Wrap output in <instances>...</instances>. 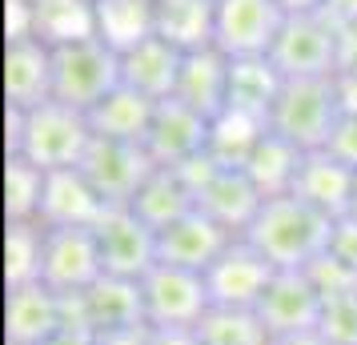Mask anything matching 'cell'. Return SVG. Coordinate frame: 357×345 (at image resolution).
I'll return each mask as SVG.
<instances>
[{
  "label": "cell",
  "mask_w": 357,
  "mask_h": 345,
  "mask_svg": "<svg viewBox=\"0 0 357 345\" xmlns=\"http://www.w3.org/2000/svg\"><path fill=\"white\" fill-rule=\"evenodd\" d=\"M333 217L313 209L297 193L265 197L261 213L245 229V241L257 249L273 269H309L329 249Z\"/></svg>",
  "instance_id": "6da1fadb"
},
{
  "label": "cell",
  "mask_w": 357,
  "mask_h": 345,
  "mask_svg": "<svg viewBox=\"0 0 357 345\" xmlns=\"http://www.w3.org/2000/svg\"><path fill=\"white\" fill-rule=\"evenodd\" d=\"M89 141H93L89 116L65 100H45L29 113L8 109V153L24 157L45 173L77 169Z\"/></svg>",
  "instance_id": "7a4b0ae2"
},
{
  "label": "cell",
  "mask_w": 357,
  "mask_h": 345,
  "mask_svg": "<svg viewBox=\"0 0 357 345\" xmlns=\"http://www.w3.org/2000/svg\"><path fill=\"white\" fill-rule=\"evenodd\" d=\"M337 84L333 77H305V81H285L269 109V132L285 137L301 153L325 148L329 132L337 125Z\"/></svg>",
  "instance_id": "3957f363"
},
{
  "label": "cell",
  "mask_w": 357,
  "mask_h": 345,
  "mask_svg": "<svg viewBox=\"0 0 357 345\" xmlns=\"http://www.w3.org/2000/svg\"><path fill=\"white\" fill-rule=\"evenodd\" d=\"M116 84H121V52H113L100 36L52 49V100H65L89 113Z\"/></svg>",
  "instance_id": "277c9868"
},
{
  "label": "cell",
  "mask_w": 357,
  "mask_h": 345,
  "mask_svg": "<svg viewBox=\"0 0 357 345\" xmlns=\"http://www.w3.org/2000/svg\"><path fill=\"white\" fill-rule=\"evenodd\" d=\"M145 293V325L149 329H197L213 309L205 273L177 269V265H153L141 277Z\"/></svg>",
  "instance_id": "5b68a950"
},
{
  "label": "cell",
  "mask_w": 357,
  "mask_h": 345,
  "mask_svg": "<svg viewBox=\"0 0 357 345\" xmlns=\"http://www.w3.org/2000/svg\"><path fill=\"white\" fill-rule=\"evenodd\" d=\"M269 65L285 81H305V77H333L337 72V29L321 13H297L285 17L269 49Z\"/></svg>",
  "instance_id": "8992f818"
},
{
  "label": "cell",
  "mask_w": 357,
  "mask_h": 345,
  "mask_svg": "<svg viewBox=\"0 0 357 345\" xmlns=\"http://www.w3.org/2000/svg\"><path fill=\"white\" fill-rule=\"evenodd\" d=\"M77 169L84 173V181L100 193L105 205H132V197L141 193V185L157 173V161L149 157L145 145L93 137Z\"/></svg>",
  "instance_id": "52a82bcc"
},
{
  "label": "cell",
  "mask_w": 357,
  "mask_h": 345,
  "mask_svg": "<svg viewBox=\"0 0 357 345\" xmlns=\"http://www.w3.org/2000/svg\"><path fill=\"white\" fill-rule=\"evenodd\" d=\"M68 325L89 329L97 337L145 329V293H141V281L105 273L93 289L68 297Z\"/></svg>",
  "instance_id": "ba28073f"
},
{
  "label": "cell",
  "mask_w": 357,
  "mask_h": 345,
  "mask_svg": "<svg viewBox=\"0 0 357 345\" xmlns=\"http://www.w3.org/2000/svg\"><path fill=\"white\" fill-rule=\"evenodd\" d=\"M285 17L289 13L277 0H217L213 49H221L229 61L269 56Z\"/></svg>",
  "instance_id": "9c48e42d"
},
{
  "label": "cell",
  "mask_w": 357,
  "mask_h": 345,
  "mask_svg": "<svg viewBox=\"0 0 357 345\" xmlns=\"http://www.w3.org/2000/svg\"><path fill=\"white\" fill-rule=\"evenodd\" d=\"M105 277L100 245L93 229H45V257H40V285L52 293L77 297Z\"/></svg>",
  "instance_id": "30bf717a"
},
{
  "label": "cell",
  "mask_w": 357,
  "mask_h": 345,
  "mask_svg": "<svg viewBox=\"0 0 357 345\" xmlns=\"http://www.w3.org/2000/svg\"><path fill=\"white\" fill-rule=\"evenodd\" d=\"M93 233H97L105 273L141 281L157 265V229H149L129 205H109Z\"/></svg>",
  "instance_id": "8fae6325"
},
{
  "label": "cell",
  "mask_w": 357,
  "mask_h": 345,
  "mask_svg": "<svg viewBox=\"0 0 357 345\" xmlns=\"http://www.w3.org/2000/svg\"><path fill=\"white\" fill-rule=\"evenodd\" d=\"M325 297L317 293V285L309 281L305 269H277L269 289L257 301L261 325L269 329V337H297V333H313L321 321Z\"/></svg>",
  "instance_id": "7c38bea8"
},
{
  "label": "cell",
  "mask_w": 357,
  "mask_h": 345,
  "mask_svg": "<svg viewBox=\"0 0 357 345\" xmlns=\"http://www.w3.org/2000/svg\"><path fill=\"white\" fill-rule=\"evenodd\" d=\"M273 273H277L273 265L265 261L245 237H237L205 269V289H209V301L217 309H257V301L269 289Z\"/></svg>",
  "instance_id": "4fadbf2b"
},
{
  "label": "cell",
  "mask_w": 357,
  "mask_h": 345,
  "mask_svg": "<svg viewBox=\"0 0 357 345\" xmlns=\"http://www.w3.org/2000/svg\"><path fill=\"white\" fill-rule=\"evenodd\" d=\"M209 129H213L209 116L189 109L185 100L177 97L157 100L153 125L145 132V148L157 161V169H177V164L193 161V157H201L209 148Z\"/></svg>",
  "instance_id": "5bb4252c"
},
{
  "label": "cell",
  "mask_w": 357,
  "mask_h": 345,
  "mask_svg": "<svg viewBox=\"0 0 357 345\" xmlns=\"http://www.w3.org/2000/svg\"><path fill=\"white\" fill-rule=\"evenodd\" d=\"M61 329H68V297L40 281L4 289V345H45Z\"/></svg>",
  "instance_id": "9a60e30c"
},
{
  "label": "cell",
  "mask_w": 357,
  "mask_h": 345,
  "mask_svg": "<svg viewBox=\"0 0 357 345\" xmlns=\"http://www.w3.org/2000/svg\"><path fill=\"white\" fill-rule=\"evenodd\" d=\"M237 237L229 229H221L213 217H205L201 209H193L189 217L173 221L169 229L157 233V261L161 265H177V269H193L205 273Z\"/></svg>",
  "instance_id": "2e32d148"
},
{
  "label": "cell",
  "mask_w": 357,
  "mask_h": 345,
  "mask_svg": "<svg viewBox=\"0 0 357 345\" xmlns=\"http://www.w3.org/2000/svg\"><path fill=\"white\" fill-rule=\"evenodd\" d=\"M52 100V49L36 36H17L4 45V105L29 113Z\"/></svg>",
  "instance_id": "e0dca14e"
},
{
  "label": "cell",
  "mask_w": 357,
  "mask_h": 345,
  "mask_svg": "<svg viewBox=\"0 0 357 345\" xmlns=\"http://www.w3.org/2000/svg\"><path fill=\"white\" fill-rule=\"evenodd\" d=\"M105 201L93 185L84 181L81 169H56L45 173V193H40V225L45 229H93L105 217Z\"/></svg>",
  "instance_id": "ac0fdd59"
},
{
  "label": "cell",
  "mask_w": 357,
  "mask_h": 345,
  "mask_svg": "<svg viewBox=\"0 0 357 345\" xmlns=\"http://www.w3.org/2000/svg\"><path fill=\"white\" fill-rule=\"evenodd\" d=\"M261 205H265V197H261L257 185L249 181L245 169H217L213 181L197 193V209L205 217H213L233 237H245L253 217L261 213Z\"/></svg>",
  "instance_id": "d6986e66"
},
{
  "label": "cell",
  "mask_w": 357,
  "mask_h": 345,
  "mask_svg": "<svg viewBox=\"0 0 357 345\" xmlns=\"http://www.w3.org/2000/svg\"><path fill=\"white\" fill-rule=\"evenodd\" d=\"M181 61H185V52L173 49L169 40H161V36L153 33L137 49L121 52V84L149 100H169L177 93Z\"/></svg>",
  "instance_id": "ffe728a7"
},
{
  "label": "cell",
  "mask_w": 357,
  "mask_h": 345,
  "mask_svg": "<svg viewBox=\"0 0 357 345\" xmlns=\"http://www.w3.org/2000/svg\"><path fill=\"white\" fill-rule=\"evenodd\" d=\"M354 181L357 173L349 164H341L333 153L325 148H313L301 157V169H297V181H293V193L301 201H309L313 209L329 213L333 221L349 213V201H354Z\"/></svg>",
  "instance_id": "44dd1931"
},
{
  "label": "cell",
  "mask_w": 357,
  "mask_h": 345,
  "mask_svg": "<svg viewBox=\"0 0 357 345\" xmlns=\"http://www.w3.org/2000/svg\"><path fill=\"white\" fill-rule=\"evenodd\" d=\"M229 61L221 49H201V52H185L181 61V81L173 97L185 100L189 109H197L201 116H217L229 109Z\"/></svg>",
  "instance_id": "7402d4cb"
},
{
  "label": "cell",
  "mask_w": 357,
  "mask_h": 345,
  "mask_svg": "<svg viewBox=\"0 0 357 345\" xmlns=\"http://www.w3.org/2000/svg\"><path fill=\"white\" fill-rule=\"evenodd\" d=\"M217 0H153V33L181 52L213 49Z\"/></svg>",
  "instance_id": "603a6c76"
},
{
  "label": "cell",
  "mask_w": 357,
  "mask_h": 345,
  "mask_svg": "<svg viewBox=\"0 0 357 345\" xmlns=\"http://www.w3.org/2000/svg\"><path fill=\"white\" fill-rule=\"evenodd\" d=\"M153 113H157V100L132 93L125 84H116L105 100H97L89 109V129L93 137H109V141H132V145H145V132L153 125Z\"/></svg>",
  "instance_id": "cb8c5ba5"
},
{
  "label": "cell",
  "mask_w": 357,
  "mask_h": 345,
  "mask_svg": "<svg viewBox=\"0 0 357 345\" xmlns=\"http://www.w3.org/2000/svg\"><path fill=\"white\" fill-rule=\"evenodd\" d=\"M29 33L49 49L97 36L93 0H29Z\"/></svg>",
  "instance_id": "d4e9b609"
},
{
  "label": "cell",
  "mask_w": 357,
  "mask_h": 345,
  "mask_svg": "<svg viewBox=\"0 0 357 345\" xmlns=\"http://www.w3.org/2000/svg\"><path fill=\"white\" fill-rule=\"evenodd\" d=\"M281 84H285V77L269 65V56L233 61L229 65V109L257 116V121H265V129H269V109H273Z\"/></svg>",
  "instance_id": "484cf974"
},
{
  "label": "cell",
  "mask_w": 357,
  "mask_h": 345,
  "mask_svg": "<svg viewBox=\"0 0 357 345\" xmlns=\"http://www.w3.org/2000/svg\"><path fill=\"white\" fill-rule=\"evenodd\" d=\"M129 209L145 221L149 229L161 233V229H169L173 221H181V217L193 213L197 197H193V189L181 181L177 169H157V173L141 185V193L132 197Z\"/></svg>",
  "instance_id": "4316f807"
},
{
  "label": "cell",
  "mask_w": 357,
  "mask_h": 345,
  "mask_svg": "<svg viewBox=\"0 0 357 345\" xmlns=\"http://www.w3.org/2000/svg\"><path fill=\"white\" fill-rule=\"evenodd\" d=\"M301 157H305V153L297 145H289L285 137L265 132L257 141V148H253V157L245 161V173H249V181L261 189V197H285V193H293Z\"/></svg>",
  "instance_id": "83f0119b"
},
{
  "label": "cell",
  "mask_w": 357,
  "mask_h": 345,
  "mask_svg": "<svg viewBox=\"0 0 357 345\" xmlns=\"http://www.w3.org/2000/svg\"><path fill=\"white\" fill-rule=\"evenodd\" d=\"M97 36L113 52H129L153 36V0H93Z\"/></svg>",
  "instance_id": "f1b7e54d"
},
{
  "label": "cell",
  "mask_w": 357,
  "mask_h": 345,
  "mask_svg": "<svg viewBox=\"0 0 357 345\" xmlns=\"http://www.w3.org/2000/svg\"><path fill=\"white\" fill-rule=\"evenodd\" d=\"M45 257V225L40 221H4V289L36 285Z\"/></svg>",
  "instance_id": "f546056e"
},
{
  "label": "cell",
  "mask_w": 357,
  "mask_h": 345,
  "mask_svg": "<svg viewBox=\"0 0 357 345\" xmlns=\"http://www.w3.org/2000/svg\"><path fill=\"white\" fill-rule=\"evenodd\" d=\"M265 132H269L265 121H257L249 113H237V109H225L209 129V153L225 169H245V161L253 157V148H257V141Z\"/></svg>",
  "instance_id": "4dcf8cb0"
},
{
  "label": "cell",
  "mask_w": 357,
  "mask_h": 345,
  "mask_svg": "<svg viewBox=\"0 0 357 345\" xmlns=\"http://www.w3.org/2000/svg\"><path fill=\"white\" fill-rule=\"evenodd\" d=\"M40 193H45V169L8 153L4 157V221H36Z\"/></svg>",
  "instance_id": "1f68e13d"
},
{
  "label": "cell",
  "mask_w": 357,
  "mask_h": 345,
  "mask_svg": "<svg viewBox=\"0 0 357 345\" xmlns=\"http://www.w3.org/2000/svg\"><path fill=\"white\" fill-rule=\"evenodd\" d=\"M197 337L201 345H273L257 309H217V305L197 325Z\"/></svg>",
  "instance_id": "d6a6232c"
},
{
  "label": "cell",
  "mask_w": 357,
  "mask_h": 345,
  "mask_svg": "<svg viewBox=\"0 0 357 345\" xmlns=\"http://www.w3.org/2000/svg\"><path fill=\"white\" fill-rule=\"evenodd\" d=\"M317 333H321L329 345H357V289L337 293V297H325Z\"/></svg>",
  "instance_id": "836d02e7"
},
{
  "label": "cell",
  "mask_w": 357,
  "mask_h": 345,
  "mask_svg": "<svg viewBox=\"0 0 357 345\" xmlns=\"http://www.w3.org/2000/svg\"><path fill=\"white\" fill-rule=\"evenodd\" d=\"M325 153H333L341 164H349L357 173V113H341L329 141H325Z\"/></svg>",
  "instance_id": "e575fe53"
},
{
  "label": "cell",
  "mask_w": 357,
  "mask_h": 345,
  "mask_svg": "<svg viewBox=\"0 0 357 345\" xmlns=\"http://www.w3.org/2000/svg\"><path fill=\"white\" fill-rule=\"evenodd\" d=\"M329 257H337L341 265H349L357 273V217H337L333 221V233H329V249H325Z\"/></svg>",
  "instance_id": "d590c367"
},
{
  "label": "cell",
  "mask_w": 357,
  "mask_h": 345,
  "mask_svg": "<svg viewBox=\"0 0 357 345\" xmlns=\"http://www.w3.org/2000/svg\"><path fill=\"white\" fill-rule=\"evenodd\" d=\"M337 72L357 77V20L337 29Z\"/></svg>",
  "instance_id": "8d00e7d4"
},
{
  "label": "cell",
  "mask_w": 357,
  "mask_h": 345,
  "mask_svg": "<svg viewBox=\"0 0 357 345\" xmlns=\"http://www.w3.org/2000/svg\"><path fill=\"white\" fill-rule=\"evenodd\" d=\"M145 345H201L197 329H149Z\"/></svg>",
  "instance_id": "74e56055"
},
{
  "label": "cell",
  "mask_w": 357,
  "mask_h": 345,
  "mask_svg": "<svg viewBox=\"0 0 357 345\" xmlns=\"http://www.w3.org/2000/svg\"><path fill=\"white\" fill-rule=\"evenodd\" d=\"M321 17L333 24V29H341V24H354L357 20V0H325L321 4Z\"/></svg>",
  "instance_id": "f35d334b"
},
{
  "label": "cell",
  "mask_w": 357,
  "mask_h": 345,
  "mask_svg": "<svg viewBox=\"0 0 357 345\" xmlns=\"http://www.w3.org/2000/svg\"><path fill=\"white\" fill-rule=\"evenodd\" d=\"M333 84H337L341 113H357V77H349V72H333Z\"/></svg>",
  "instance_id": "ab89813d"
},
{
  "label": "cell",
  "mask_w": 357,
  "mask_h": 345,
  "mask_svg": "<svg viewBox=\"0 0 357 345\" xmlns=\"http://www.w3.org/2000/svg\"><path fill=\"white\" fill-rule=\"evenodd\" d=\"M45 345H97V333H89V329H61L56 337H49Z\"/></svg>",
  "instance_id": "60d3db41"
},
{
  "label": "cell",
  "mask_w": 357,
  "mask_h": 345,
  "mask_svg": "<svg viewBox=\"0 0 357 345\" xmlns=\"http://www.w3.org/2000/svg\"><path fill=\"white\" fill-rule=\"evenodd\" d=\"M145 329H129V333H109V337H97V345H145Z\"/></svg>",
  "instance_id": "b9f144b4"
},
{
  "label": "cell",
  "mask_w": 357,
  "mask_h": 345,
  "mask_svg": "<svg viewBox=\"0 0 357 345\" xmlns=\"http://www.w3.org/2000/svg\"><path fill=\"white\" fill-rule=\"evenodd\" d=\"M289 17H297V13H321V4L325 0H277Z\"/></svg>",
  "instance_id": "7bdbcfd3"
},
{
  "label": "cell",
  "mask_w": 357,
  "mask_h": 345,
  "mask_svg": "<svg viewBox=\"0 0 357 345\" xmlns=\"http://www.w3.org/2000/svg\"><path fill=\"white\" fill-rule=\"evenodd\" d=\"M273 345H329V342H325L321 333L313 329V333H297V337H281V342H273Z\"/></svg>",
  "instance_id": "ee69618b"
},
{
  "label": "cell",
  "mask_w": 357,
  "mask_h": 345,
  "mask_svg": "<svg viewBox=\"0 0 357 345\" xmlns=\"http://www.w3.org/2000/svg\"><path fill=\"white\" fill-rule=\"evenodd\" d=\"M349 217H357V181H354V201H349Z\"/></svg>",
  "instance_id": "f6af8a7d"
}]
</instances>
